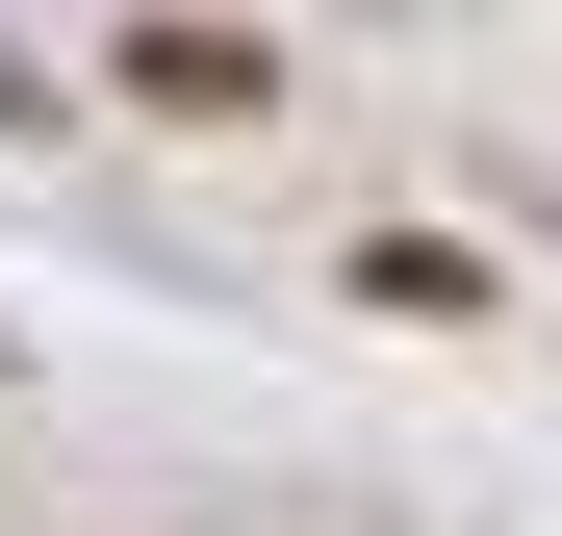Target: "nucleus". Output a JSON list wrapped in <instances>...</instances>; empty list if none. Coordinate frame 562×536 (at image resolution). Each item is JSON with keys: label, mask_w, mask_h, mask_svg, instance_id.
I'll return each instance as SVG.
<instances>
[{"label": "nucleus", "mask_w": 562, "mask_h": 536, "mask_svg": "<svg viewBox=\"0 0 562 536\" xmlns=\"http://www.w3.org/2000/svg\"><path fill=\"white\" fill-rule=\"evenodd\" d=\"M128 77H154L179 128H231V103H281V52H231V26H128Z\"/></svg>", "instance_id": "obj_1"}]
</instances>
